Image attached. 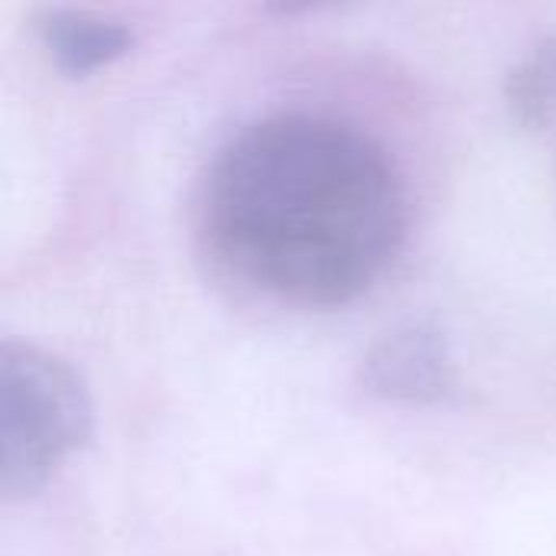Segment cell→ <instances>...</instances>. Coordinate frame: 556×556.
Masks as SVG:
<instances>
[{"instance_id": "6da1fadb", "label": "cell", "mask_w": 556, "mask_h": 556, "mask_svg": "<svg viewBox=\"0 0 556 556\" xmlns=\"http://www.w3.org/2000/svg\"><path fill=\"white\" fill-rule=\"evenodd\" d=\"M205 218L222 257L293 306H342L394 261L407 199L391 156L349 124L283 114L215 156Z\"/></svg>"}, {"instance_id": "8992f818", "label": "cell", "mask_w": 556, "mask_h": 556, "mask_svg": "<svg viewBox=\"0 0 556 556\" xmlns=\"http://www.w3.org/2000/svg\"><path fill=\"white\" fill-rule=\"evenodd\" d=\"M336 3H345V0H264L267 13H274V16H300V13H313V10H329Z\"/></svg>"}, {"instance_id": "5b68a950", "label": "cell", "mask_w": 556, "mask_h": 556, "mask_svg": "<svg viewBox=\"0 0 556 556\" xmlns=\"http://www.w3.org/2000/svg\"><path fill=\"white\" fill-rule=\"evenodd\" d=\"M511 121L525 130H544L556 121V39H544L505 81Z\"/></svg>"}, {"instance_id": "277c9868", "label": "cell", "mask_w": 556, "mask_h": 556, "mask_svg": "<svg viewBox=\"0 0 556 556\" xmlns=\"http://www.w3.org/2000/svg\"><path fill=\"white\" fill-rule=\"evenodd\" d=\"M36 29L52 62L68 78H85L117 62L134 46V36L121 20H108L88 10H46L36 20Z\"/></svg>"}, {"instance_id": "7a4b0ae2", "label": "cell", "mask_w": 556, "mask_h": 556, "mask_svg": "<svg viewBox=\"0 0 556 556\" xmlns=\"http://www.w3.org/2000/svg\"><path fill=\"white\" fill-rule=\"evenodd\" d=\"M91 437V397L68 362L7 339L0 349V489L29 498Z\"/></svg>"}, {"instance_id": "3957f363", "label": "cell", "mask_w": 556, "mask_h": 556, "mask_svg": "<svg viewBox=\"0 0 556 556\" xmlns=\"http://www.w3.org/2000/svg\"><path fill=\"white\" fill-rule=\"evenodd\" d=\"M358 381L378 401L424 407L450 401L459 375L446 336L430 323H410L368 349Z\"/></svg>"}]
</instances>
